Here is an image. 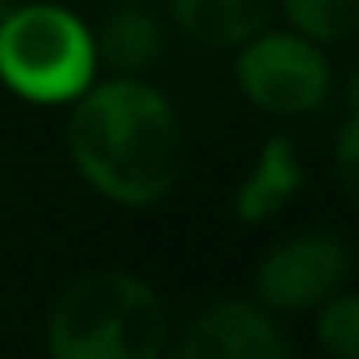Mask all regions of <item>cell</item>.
I'll return each mask as SVG.
<instances>
[{
  "label": "cell",
  "instance_id": "cell-10",
  "mask_svg": "<svg viewBox=\"0 0 359 359\" xmlns=\"http://www.w3.org/2000/svg\"><path fill=\"white\" fill-rule=\"evenodd\" d=\"M288 29L318 46H334L359 34V0H280Z\"/></svg>",
  "mask_w": 359,
  "mask_h": 359
},
{
  "label": "cell",
  "instance_id": "cell-8",
  "mask_svg": "<svg viewBox=\"0 0 359 359\" xmlns=\"http://www.w3.org/2000/svg\"><path fill=\"white\" fill-rule=\"evenodd\" d=\"M176 25L209 50H238L255 34H264L280 0H168Z\"/></svg>",
  "mask_w": 359,
  "mask_h": 359
},
{
  "label": "cell",
  "instance_id": "cell-3",
  "mask_svg": "<svg viewBox=\"0 0 359 359\" xmlns=\"http://www.w3.org/2000/svg\"><path fill=\"white\" fill-rule=\"evenodd\" d=\"M0 84L29 104H72L96 84L92 29L50 0L13 4L0 17Z\"/></svg>",
  "mask_w": 359,
  "mask_h": 359
},
{
  "label": "cell",
  "instance_id": "cell-12",
  "mask_svg": "<svg viewBox=\"0 0 359 359\" xmlns=\"http://www.w3.org/2000/svg\"><path fill=\"white\" fill-rule=\"evenodd\" d=\"M334 176L347 201L359 209V113H351L334 138Z\"/></svg>",
  "mask_w": 359,
  "mask_h": 359
},
{
  "label": "cell",
  "instance_id": "cell-14",
  "mask_svg": "<svg viewBox=\"0 0 359 359\" xmlns=\"http://www.w3.org/2000/svg\"><path fill=\"white\" fill-rule=\"evenodd\" d=\"M109 4H142V0H109Z\"/></svg>",
  "mask_w": 359,
  "mask_h": 359
},
{
  "label": "cell",
  "instance_id": "cell-4",
  "mask_svg": "<svg viewBox=\"0 0 359 359\" xmlns=\"http://www.w3.org/2000/svg\"><path fill=\"white\" fill-rule=\"evenodd\" d=\"M234 84L238 92L271 117H305L326 104L334 72L318 42L301 38L297 29H264L234 55Z\"/></svg>",
  "mask_w": 359,
  "mask_h": 359
},
{
  "label": "cell",
  "instance_id": "cell-13",
  "mask_svg": "<svg viewBox=\"0 0 359 359\" xmlns=\"http://www.w3.org/2000/svg\"><path fill=\"white\" fill-rule=\"evenodd\" d=\"M347 100H351V113H359V67L347 76Z\"/></svg>",
  "mask_w": 359,
  "mask_h": 359
},
{
  "label": "cell",
  "instance_id": "cell-7",
  "mask_svg": "<svg viewBox=\"0 0 359 359\" xmlns=\"http://www.w3.org/2000/svg\"><path fill=\"white\" fill-rule=\"evenodd\" d=\"M92 50L96 67H109L121 80H142L151 67L163 63L168 50V29L155 8L142 4H113L104 21L92 29Z\"/></svg>",
  "mask_w": 359,
  "mask_h": 359
},
{
  "label": "cell",
  "instance_id": "cell-5",
  "mask_svg": "<svg viewBox=\"0 0 359 359\" xmlns=\"http://www.w3.org/2000/svg\"><path fill=\"white\" fill-rule=\"evenodd\" d=\"M351 251L330 230H301L271 247L255 268V301L268 313H313L347 288Z\"/></svg>",
  "mask_w": 359,
  "mask_h": 359
},
{
  "label": "cell",
  "instance_id": "cell-6",
  "mask_svg": "<svg viewBox=\"0 0 359 359\" xmlns=\"http://www.w3.org/2000/svg\"><path fill=\"white\" fill-rule=\"evenodd\" d=\"M172 359H288V339L259 301L222 297L188 322Z\"/></svg>",
  "mask_w": 359,
  "mask_h": 359
},
{
  "label": "cell",
  "instance_id": "cell-2",
  "mask_svg": "<svg viewBox=\"0 0 359 359\" xmlns=\"http://www.w3.org/2000/svg\"><path fill=\"white\" fill-rule=\"evenodd\" d=\"M168 309L130 271H88L67 284L46 318L50 359H163Z\"/></svg>",
  "mask_w": 359,
  "mask_h": 359
},
{
  "label": "cell",
  "instance_id": "cell-11",
  "mask_svg": "<svg viewBox=\"0 0 359 359\" xmlns=\"http://www.w3.org/2000/svg\"><path fill=\"white\" fill-rule=\"evenodd\" d=\"M318 347L330 359H359V292H334L318 309Z\"/></svg>",
  "mask_w": 359,
  "mask_h": 359
},
{
  "label": "cell",
  "instance_id": "cell-1",
  "mask_svg": "<svg viewBox=\"0 0 359 359\" xmlns=\"http://www.w3.org/2000/svg\"><path fill=\"white\" fill-rule=\"evenodd\" d=\"M67 155L104 201L126 209L159 205L180 180V117L147 80H100L72 100Z\"/></svg>",
  "mask_w": 359,
  "mask_h": 359
},
{
  "label": "cell",
  "instance_id": "cell-9",
  "mask_svg": "<svg viewBox=\"0 0 359 359\" xmlns=\"http://www.w3.org/2000/svg\"><path fill=\"white\" fill-rule=\"evenodd\" d=\"M305 188V168H301V155L292 147V138L276 134L264 142L255 168L243 176L238 192H234V217L238 222H271L280 209L292 205V196Z\"/></svg>",
  "mask_w": 359,
  "mask_h": 359
}]
</instances>
